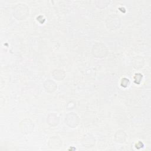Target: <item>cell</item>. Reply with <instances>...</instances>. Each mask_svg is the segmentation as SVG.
Listing matches in <instances>:
<instances>
[{"instance_id":"cell-1","label":"cell","mask_w":151,"mask_h":151,"mask_svg":"<svg viewBox=\"0 0 151 151\" xmlns=\"http://www.w3.org/2000/svg\"><path fill=\"white\" fill-rule=\"evenodd\" d=\"M29 14V8L22 4H17L14 8L13 15L17 19H24Z\"/></svg>"},{"instance_id":"cell-2","label":"cell","mask_w":151,"mask_h":151,"mask_svg":"<svg viewBox=\"0 0 151 151\" xmlns=\"http://www.w3.org/2000/svg\"><path fill=\"white\" fill-rule=\"evenodd\" d=\"M107 53L108 49L104 44L98 42L93 45L92 54L94 57L97 58H103L107 55Z\"/></svg>"},{"instance_id":"cell-3","label":"cell","mask_w":151,"mask_h":151,"mask_svg":"<svg viewBox=\"0 0 151 151\" xmlns=\"http://www.w3.org/2000/svg\"><path fill=\"white\" fill-rule=\"evenodd\" d=\"M106 26L108 28L111 29H116L119 28L120 25V17L115 15H111L109 16L106 20Z\"/></svg>"},{"instance_id":"cell-4","label":"cell","mask_w":151,"mask_h":151,"mask_svg":"<svg viewBox=\"0 0 151 151\" xmlns=\"http://www.w3.org/2000/svg\"><path fill=\"white\" fill-rule=\"evenodd\" d=\"M65 124H67L69 127L74 128L80 122V119L76 113H69L65 116Z\"/></svg>"},{"instance_id":"cell-5","label":"cell","mask_w":151,"mask_h":151,"mask_svg":"<svg viewBox=\"0 0 151 151\" xmlns=\"http://www.w3.org/2000/svg\"><path fill=\"white\" fill-rule=\"evenodd\" d=\"M20 129L22 133L26 134L31 133L34 130V124L30 119H24L20 123Z\"/></svg>"},{"instance_id":"cell-6","label":"cell","mask_w":151,"mask_h":151,"mask_svg":"<svg viewBox=\"0 0 151 151\" xmlns=\"http://www.w3.org/2000/svg\"><path fill=\"white\" fill-rule=\"evenodd\" d=\"M81 144L86 147H92L95 145L96 139L95 137L90 134L84 135L81 139Z\"/></svg>"},{"instance_id":"cell-7","label":"cell","mask_w":151,"mask_h":151,"mask_svg":"<svg viewBox=\"0 0 151 151\" xmlns=\"http://www.w3.org/2000/svg\"><path fill=\"white\" fill-rule=\"evenodd\" d=\"M48 144L50 148L57 149L62 146V140L58 136H53L50 139Z\"/></svg>"},{"instance_id":"cell-8","label":"cell","mask_w":151,"mask_h":151,"mask_svg":"<svg viewBox=\"0 0 151 151\" xmlns=\"http://www.w3.org/2000/svg\"><path fill=\"white\" fill-rule=\"evenodd\" d=\"M44 87L48 93H52L57 88V86L55 83L51 80H47L44 84Z\"/></svg>"},{"instance_id":"cell-9","label":"cell","mask_w":151,"mask_h":151,"mask_svg":"<svg viewBox=\"0 0 151 151\" xmlns=\"http://www.w3.org/2000/svg\"><path fill=\"white\" fill-rule=\"evenodd\" d=\"M132 64L133 67L136 69L141 68L145 64V60L141 56H136L133 58Z\"/></svg>"},{"instance_id":"cell-10","label":"cell","mask_w":151,"mask_h":151,"mask_svg":"<svg viewBox=\"0 0 151 151\" xmlns=\"http://www.w3.org/2000/svg\"><path fill=\"white\" fill-rule=\"evenodd\" d=\"M126 133L122 130L117 131L114 135V139L116 142L122 143H124L126 139Z\"/></svg>"},{"instance_id":"cell-11","label":"cell","mask_w":151,"mask_h":151,"mask_svg":"<svg viewBox=\"0 0 151 151\" xmlns=\"http://www.w3.org/2000/svg\"><path fill=\"white\" fill-rule=\"evenodd\" d=\"M47 121H48V123L50 125L52 126H54L58 124L59 122V117L55 114L51 113L48 116L47 118Z\"/></svg>"},{"instance_id":"cell-12","label":"cell","mask_w":151,"mask_h":151,"mask_svg":"<svg viewBox=\"0 0 151 151\" xmlns=\"http://www.w3.org/2000/svg\"><path fill=\"white\" fill-rule=\"evenodd\" d=\"M65 72L61 70H55L52 72V77L54 79L58 81H61L63 80L65 77Z\"/></svg>"},{"instance_id":"cell-13","label":"cell","mask_w":151,"mask_h":151,"mask_svg":"<svg viewBox=\"0 0 151 151\" xmlns=\"http://www.w3.org/2000/svg\"><path fill=\"white\" fill-rule=\"evenodd\" d=\"M142 74L140 73H136L134 76V82L137 84H139L142 78Z\"/></svg>"},{"instance_id":"cell-14","label":"cell","mask_w":151,"mask_h":151,"mask_svg":"<svg viewBox=\"0 0 151 151\" xmlns=\"http://www.w3.org/2000/svg\"><path fill=\"white\" fill-rule=\"evenodd\" d=\"M129 80L128 78H123L121 81V86L123 87H126L129 84Z\"/></svg>"},{"instance_id":"cell-15","label":"cell","mask_w":151,"mask_h":151,"mask_svg":"<svg viewBox=\"0 0 151 151\" xmlns=\"http://www.w3.org/2000/svg\"><path fill=\"white\" fill-rule=\"evenodd\" d=\"M135 146H136V147L137 149H140V148H141V147H142L143 146V144L141 142H139L137 143L136 144Z\"/></svg>"}]
</instances>
